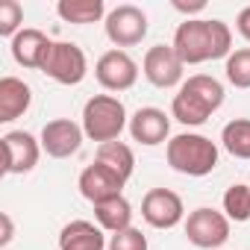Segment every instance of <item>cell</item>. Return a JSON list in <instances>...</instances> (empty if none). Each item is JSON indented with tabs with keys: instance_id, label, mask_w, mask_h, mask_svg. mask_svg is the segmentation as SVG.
<instances>
[{
	"instance_id": "1",
	"label": "cell",
	"mask_w": 250,
	"mask_h": 250,
	"mask_svg": "<svg viewBox=\"0 0 250 250\" xmlns=\"http://www.w3.org/2000/svg\"><path fill=\"white\" fill-rule=\"evenodd\" d=\"M174 50L186 65L227 59L232 53V30L218 18H186L174 33Z\"/></svg>"
},
{
	"instance_id": "2",
	"label": "cell",
	"mask_w": 250,
	"mask_h": 250,
	"mask_svg": "<svg viewBox=\"0 0 250 250\" xmlns=\"http://www.w3.org/2000/svg\"><path fill=\"white\" fill-rule=\"evenodd\" d=\"M221 106H224V85L209 74H194L177 88L171 100V118L180 121L183 127H200Z\"/></svg>"
},
{
	"instance_id": "3",
	"label": "cell",
	"mask_w": 250,
	"mask_h": 250,
	"mask_svg": "<svg viewBox=\"0 0 250 250\" xmlns=\"http://www.w3.org/2000/svg\"><path fill=\"white\" fill-rule=\"evenodd\" d=\"M218 145L200 133H180L171 136L168 147H165V159L168 165L183 174V177H209L218 168Z\"/></svg>"
},
{
	"instance_id": "4",
	"label": "cell",
	"mask_w": 250,
	"mask_h": 250,
	"mask_svg": "<svg viewBox=\"0 0 250 250\" xmlns=\"http://www.w3.org/2000/svg\"><path fill=\"white\" fill-rule=\"evenodd\" d=\"M130 127L127 109H124L121 97L115 94H94L85 100L83 106V133L85 139L106 145V142H118L121 133Z\"/></svg>"
},
{
	"instance_id": "5",
	"label": "cell",
	"mask_w": 250,
	"mask_h": 250,
	"mask_svg": "<svg viewBox=\"0 0 250 250\" xmlns=\"http://www.w3.org/2000/svg\"><path fill=\"white\" fill-rule=\"evenodd\" d=\"M103 27H106V39H109L118 50L142 44L145 36H147V30H150L147 12L139 9V6H133V3H121V6H115V9L106 15Z\"/></svg>"
},
{
	"instance_id": "6",
	"label": "cell",
	"mask_w": 250,
	"mask_h": 250,
	"mask_svg": "<svg viewBox=\"0 0 250 250\" xmlns=\"http://www.w3.org/2000/svg\"><path fill=\"white\" fill-rule=\"evenodd\" d=\"M229 218L224 215V212H218V209H209V206H200V209H194L188 218H186V238L194 244V247H200V250H218V247H224L227 244V238H229Z\"/></svg>"
},
{
	"instance_id": "7",
	"label": "cell",
	"mask_w": 250,
	"mask_h": 250,
	"mask_svg": "<svg viewBox=\"0 0 250 250\" xmlns=\"http://www.w3.org/2000/svg\"><path fill=\"white\" fill-rule=\"evenodd\" d=\"M142 74L156 88H180L186 83V62L177 56L174 44H153L142 59Z\"/></svg>"
},
{
	"instance_id": "8",
	"label": "cell",
	"mask_w": 250,
	"mask_h": 250,
	"mask_svg": "<svg viewBox=\"0 0 250 250\" xmlns=\"http://www.w3.org/2000/svg\"><path fill=\"white\" fill-rule=\"evenodd\" d=\"M59 85H80L88 74V59L80 44L74 42H53V50L44 62V71Z\"/></svg>"
},
{
	"instance_id": "9",
	"label": "cell",
	"mask_w": 250,
	"mask_h": 250,
	"mask_svg": "<svg viewBox=\"0 0 250 250\" xmlns=\"http://www.w3.org/2000/svg\"><path fill=\"white\" fill-rule=\"evenodd\" d=\"M94 77L106 91H130L139 83V62L127 50H106L94 62Z\"/></svg>"
},
{
	"instance_id": "10",
	"label": "cell",
	"mask_w": 250,
	"mask_h": 250,
	"mask_svg": "<svg viewBox=\"0 0 250 250\" xmlns=\"http://www.w3.org/2000/svg\"><path fill=\"white\" fill-rule=\"evenodd\" d=\"M142 218L153 229H174L177 224L186 221L183 197L171 188H150L142 197Z\"/></svg>"
},
{
	"instance_id": "11",
	"label": "cell",
	"mask_w": 250,
	"mask_h": 250,
	"mask_svg": "<svg viewBox=\"0 0 250 250\" xmlns=\"http://www.w3.org/2000/svg\"><path fill=\"white\" fill-rule=\"evenodd\" d=\"M124 186H127V180H124L121 174H115L109 165L97 162V159H94L91 165H85L83 174H80V180H77L80 194H83L91 206H97V203H103V200H112V197H121V194H124Z\"/></svg>"
},
{
	"instance_id": "12",
	"label": "cell",
	"mask_w": 250,
	"mask_h": 250,
	"mask_svg": "<svg viewBox=\"0 0 250 250\" xmlns=\"http://www.w3.org/2000/svg\"><path fill=\"white\" fill-rule=\"evenodd\" d=\"M83 139H85L83 124H77L71 118H53V121H47L44 127H42V136H39L42 150L50 159H68V156H74L83 147Z\"/></svg>"
},
{
	"instance_id": "13",
	"label": "cell",
	"mask_w": 250,
	"mask_h": 250,
	"mask_svg": "<svg viewBox=\"0 0 250 250\" xmlns=\"http://www.w3.org/2000/svg\"><path fill=\"white\" fill-rule=\"evenodd\" d=\"M3 174H30L39 165L42 142L27 130H9L3 139Z\"/></svg>"
},
{
	"instance_id": "14",
	"label": "cell",
	"mask_w": 250,
	"mask_h": 250,
	"mask_svg": "<svg viewBox=\"0 0 250 250\" xmlns=\"http://www.w3.org/2000/svg\"><path fill=\"white\" fill-rule=\"evenodd\" d=\"M130 136L133 142L145 145V147H156L162 142H171V115H165L156 106H145L136 109L130 115Z\"/></svg>"
},
{
	"instance_id": "15",
	"label": "cell",
	"mask_w": 250,
	"mask_h": 250,
	"mask_svg": "<svg viewBox=\"0 0 250 250\" xmlns=\"http://www.w3.org/2000/svg\"><path fill=\"white\" fill-rule=\"evenodd\" d=\"M9 50H12V59L21 65V68H30V71H44V62L53 50V42L42 33V30H33V27H24L12 42H9Z\"/></svg>"
},
{
	"instance_id": "16",
	"label": "cell",
	"mask_w": 250,
	"mask_h": 250,
	"mask_svg": "<svg viewBox=\"0 0 250 250\" xmlns=\"http://www.w3.org/2000/svg\"><path fill=\"white\" fill-rule=\"evenodd\" d=\"M106 235L94 221L77 218L62 227L59 232V250H106Z\"/></svg>"
},
{
	"instance_id": "17",
	"label": "cell",
	"mask_w": 250,
	"mask_h": 250,
	"mask_svg": "<svg viewBox=\"0 0 250 250\" xmlns=\"http://www.w3.org/2000/svg\"><path fill=\"white\" fill-rule=\"evenodd\" d=\"M33 103V88L18 77H0V121L9 124L21 118Z\"/></svg>"
},
{
	"instance_id": "18",
	"label": "cell",
	"mask_w": 250,
	"mask_h": 250,
	"mask_svg": "<svg viewBox=\"0 0 250 250\" xmlns=\"http://www.w3.org/2000/svg\"><path fill=\"white\" fill-rule=\"evenodd\" d=\"M94 221L103 232H121V229H130L133 227V203L127 197H112L94 206Z\"/></svg>"
},
{
	"instance_id": "19",
	"label": "cell",
	"mask_w": 250,
	"mask_h": 250,
	"mask_svg": "<svg viewBox=\"0 0 250 250\" xmlns=\"http://www.w3.org/2000/svg\"><path fill=\"white\" fill-rule=\"evenodd\" d=\"M56 15L65 24H97L109 12L103 6V0H59Z\"/></svg>"
},
{
	"instance_id": "20",
	"label": "cell",
	"mask_w": 250,
	"mask_h": 250,
	"mask_svg": "<svg viewBox=\"0 0 250 250\" xmlns=\"http://www.w3.org/2000/svg\"><path fill=\"white\" fill-rule=\"evenodd\" d=\"M97 162L109 165L115 174H121L124 180H130L133 171H136V153L130 145L124 142H106V145H97V153H94Z\"/></svg>"
},
{
	"instance_id": "21",
	"label": "cell",
	"mask_w": 250,
	"mask_h": 250,
	"mask_svg": "<svg viewBox=\"0 0 250 250\" xmlns=\"http://www.w3.org/2000/svg\"><path fill=\"white\" fill-rule=\"evenodd\" d=\"M221 147L235 159H250V118H232L224 124Z\"/></svg>"
},
{
	"instance_id": "22",
	"label": "cell",
	"mask_w": 250,
	"mask_h": 250,
	"mask_svg": "<svg viewBox=\"0 0 250 250\" xmlns=\"http://www.w3.org/2000/svg\"><path fill=\"white\" fill-rule=\"evenodd\" d=\"M224 215L235 224L250 221V186L235 183L224 191Z\"/></svg>"
},
{
	"instance_id": "23",
	"label": "cell",
	"mask_w": 250,
	"mask_h": 250,
	"mask_svg": "<svg viewBox=\"0 0 250 250\" xmlns=\"http://www.w3.org/2000/svg\"><path fill=\"white\" fill-rule=\"evenodd\" d=\"M224 74L229 85L235 88H250V47H238L224 59Z\"/></svg>"
},
{
	"instance_id": "24",
	"label": "cell",
	"mask_w": 250,
	"mask_h": 250,
	"mask_svg": "<svg viewBox=\"0 0 250 250\" xmlns=\"http://www.w3.org/2000/svg\"><path fill=\"white\" fill-rule=\"evenodd\" d=\"M24 6L18 0H0V36L3 39H15L24 27Z\"/></svg>"
},
{
	"instance_id": "25",
	"label": "cell",
	"mask_w": 250,
	"mask_h": 250,
	"mask_svg": "<svg viewBox=\"0 0 250 250\" xmlns=\"http://www.w3.org/2000/svg\"><path fill=\"white\" fill-rule=\"evenodd\" d=\"M106 250H147V235L139 227L121 229V232L109 235V247Z\"/></svg>"
},
{
	"instance_id": "26",
	"label": "cell",
	"mask_w": 250,
	"mask_h": 250,
	"mask_svg": "<svg viewBox=\"0 0 250 250\" xmlns=\"http://www.w3.org/2000/svg\"><path fill=\"white\" fill-rule=\"evenodd\" d=\"M171 6H174L177 12L188 15V21H191V15H197V12H203V9H206V0H194V3H186V0H174Z\"/></svg>"
},
{
	"instance_id": "27",
	"label": "cell",
	"mask_w": 250,
	"mask_h": 250,
	"mask_svg": "<svg viewBox=\"0 0 250 250\" xmlns=\"http://www.w3.org/2000/svg\"><path fill=\"white\" fill-rule=\"evenodd\" d=\"M235 30H238V36H241L244 42H250V6H244V9L238 12V18H235Z\"/></svg>"
},
{
	"instance_id": "28",
	"label": "cell",
	"mask_w": 250,
	"mask_h": 250,
	"mask_svg": "<svg viewBox=\"0 0 250 250\" xmlns=\"http://www.w3.org/2000/svg\"><path fill=\"white\" fill-rule=\"evenodd\" d=\"M0 224H3V235H0V244H9L12 241V235H15V227H12V218H9V212H0Z\"/></svg>"
}]
</instances>
